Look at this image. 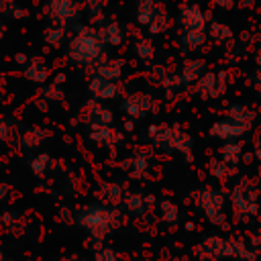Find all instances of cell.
Returning a JSON list of instances; mask_svg holds the SVG:
<instances>
[{
  "label": "cell",
  "instance_id": "obj_14",
  "mask_svg": "<svg viewBox=\"0 0 261 261\" xmlns=\"http://www.w3.org/2000/svg\"><path fill=\"white\" fill-rule=\"evenodd\" d=\"M133 51L137 53L139 59L149 61V59H153V55H155V45H153L149 39H137L135 45H133Z\"/></svg>",
  "mask_w": 261,
  "mask_h": 261
},
{
  "label": "cell",
  "instance_id": "obj_6",
  "mask_svg": "<svg viewBox=\"0 0 261 261\" xmlns=\"http://www.w3.org/2000/svg\"><path fill=\"white\" fill-rule=\"evenodd\" d=\"M206 39H208V29H188V31L181 29V35H179V43L186 51H196L204 47Z\"/></svg>",
  "mask_w": 261,
  "mask_h": 261
},
{
  "label": "cell",
  "instance_id": "obj_12",
  "mask_svg": "<svg viewBox=\"0 0 261 261\" xmlns=\"http://www.w3.org/2000/svg\"><path fill=\"white\" fill-rule=\"evenodd\" d=\"M208 37L214 39L216 43H226L232 39V31L228 24L218 22V20H210L208 22Z\"/></svg>",
  "mask_w": 261,
  "mask_h": 261
},
{
  "label": "cell",
  "instance_id": "obj_1",
  "mask_svg": "<svg viewBox=\"0 0 261 261\" xmlns=\"http://www.w3.org/2000/svg\"><path fill=\"white\" fill-rule=\"evenodd\" d=\"M106 43L100 37V31L90 24H75V33L67 43V57L77 65H90L104 59Z\"/></svg>",
  "mask_w": 261,
  "mask_h": 261
},
{
  "label": "cell",
  "instance_id": "obj_24",
  "mask_svg": "<svg viewBox=\"0 0 261 261\" xmlns=\"http://www.w3.org/2000/svg\"><path fill=\"white\" fill-rule=\"evenodd\" d=\"M157 2H161V0H157Z\"/></svg>",
  "mask_w": 261,
  "mask_h": 261
},
{
  "label": "cell",
  "instance_id": "obj_2",
  "mask_svg": "<svg viewBox=\"0 0 261 261\" xmlns=\"http://www.w3.org/2000/svg\"><path fill=\"white\" fill-rule=\"evenodd\" d=\"M43 14L53 24L69 27L82 14V4L77 0H47Z\"/></svg>",
  "mask_w": 261,
  "mask_h": 261
},
{
  "label": "cell",
  "instance_id": "obj_25",
  "mask_svg": "<svg viewBox=\"0 0 261 261\" xmlns=\"http://www.w3.org/2000/svg\"><path fill=\"white\" fill-rule=\"evenodd\" d=\"M0 257H2V255H0Z\"/></svg>",
  "mask_w": 261,
  "mask_h": 261
},
{
  "label": "cell",
  "instance_id": "obj_11",
  "mask_svg": "<svg viewBox=\"0 0 261 261\" xmlns=\"http://www.w3.org/2000/svg\"><path fill=\"white\" fill-rule=\"evenodd\" d=\"M204 67H206V63H204L202 59H188V61L184 63L181 73H179L181 82L186 84V82H194V80H198V77L204 73Z\"/></svg>",
  "mask_w": 261,
  "mask_h": 261
},
{
  "label": "cell",
  "instance_id": "obj_7",
  "mask_svg": "<svg viewBox=\"0 0 261 261\" xmlns=\"http://www.w3.org/2000/svg\"><path fill=\"white\" fill-rule=\"evenodd\" d=\"M90 90H92V94L96 96V98H114L116 94H118V86H116V82L114 80H108V77H102V75H94L92 80H90Z\"/></svg>",
  "mask_w": 261,
  "mask_h": 261
},
{
  "label": "cell",
  "instance_id": "obj_18",
  "mask_svg": "<svg viewBox=\"0 0 261 261\" xmlns=\"http://www.w3.org/2000/svg\"><path fill=\"white\" fill-rule=\"evenodd\" d=\"M18 2L16 0H0V16H12V10Z\"/></svg>",
  "mask_w": 261,
  "mask_h": 261
},
{
  "label": "cell",
  "instance_id": "obj_23",
  "mask_svg": "<svg viewBox=\"0 0 261 261\" xmlns=\"http://www.w3.org/2000/svg\"><path fill=\"white\" fill-rule=\"evenodd\" d=\"M2 35H4V22H2V16H0V39H2Z\"/></svg>",
  "mask_w": 261,
  "mask_h": 261
},
{
  "label": "cell",
  "instance_id": "obj_8",
  "mask_svg": "<svg viewBox=\"0 0 261 261\" xmlns=\"http://www.w3.org/2000/svg\"><path fill=\"white\" fill-rule=\"evenodd\" d=\"M47 65H45V61L41 59V57H33V59H29L27 61V65H24V75L31 80V82H35V84H41V82H45L47 80Z\"/></svg>",
  "mask_w": 261,
  "mask_h": 261
},
{
  "label": "cell",
  "instance_id": "obj_21",
  "mask_svg": "<svg viewBox=\"0 0 261 261\" xmlns=\"http://www.w3.org/2000/svg\"><path fill=\"white\" fill-rule=\"evenodd\" d=\"M14 61H16L18 65H27V61H29V57H27L24 53H16V55H14Z\"/></svg>",
  "mask_w": 261,
  "mask_h": 261
},
{
  "label": "cell",
  "instance_id": "obj_15",
  "mask_svg": "<svg viewBox=\"0 0 261 261\" xmlns=\"http://www.w3.org/2000/svg\"><path fill=\"white\" fill-rule=\"evenodd\" d=\"M147 29H149L151 35H161V33H165V31L169 29V16H167V12L159 8L157 16L153 18V22H151Z\"/></svg>",
  "mask_w": 261,
  "mask_h": 261
},
{
  "label": "cell",
  "instance_id": "obj_19",
  "mask_svg": "<svg viewBox=\"0 0 261 261\" xmlns=\"http://www.w3.org/2000/svg\"><path fill=\"white\" fill-rule=\"evenodd\" d=\"M216 8H220V10H232L237 4H239V0H210Z\"/></svg>",
  "mask_w": 261,
  "mask_h": 261
},
{
  "label": "cell",
  "instance_id": "obj_10",
  "mask_svg": "<svg viewBox=\"0 0 261 261\" xmlns=\"http://www.w3.org/2000/svg\"><path fill=\"white\" fill-rule=\"evenodd\" d=\"M65 35H67V27H63V24H49L47 29H45V33H43V39H45V43L49 45V47H61L63 45V41H65Z\"/></svg>",
  "mask_w": 261,
  "mask_h": 261
},
{
  "label": "cell",
  "instance_id": "obj_17",
  "mask_svg": "<svg viewBox=\"0 0 261 261\" xmlns=\"http://www.w3.org/2000/svg\"><path fill=\"white\" fill-rule=\"evenodd\" d=\"M106 2H108V0H84L88 16H90V18H100V16H102V12H104Z\"/></svg>",
  "mask_w": 261,
  "mask_h": 261
},
{
  "label": "cell",
  "instance_id": "obj_16",
  "mask_svg": "<svg viewBox=\"0 0 261 261\" xmlns=\"http://www.w3.org/2000/svg\"><path fill=\"white\" fill-rule=\"evenodd\" d=\"M245 130V126H241L239 122L237 124H228V122H220L212 128L214 135H220V137H234V135H241Z\"/></svg>",
  "mask_w": 261,
  "mask_h": 261
},
{
  "label": "cell",
  "instance_id": "obj_5",
  "mask_svg": "<svg viewBox=\"0 0 261 261\" xmlns=\"http://www.w3.org/2000/svg\"><path fill=\"white\" fill-rule=\"evenodd\" d=\"M159 12V2L157 0H137L135 2V18L139 27H149L153 18Z\"/></svg>",
  "mask_w": 261,
  "mask_h": 261
},
{
  "label": "cell",
  "instance_id": "obj_22",
  "mask_svg": "<svg viewBox=\"0 0 261 261\" xmlns=\"http://www.w3.org/2000/svg\"><path fill=\"white\" fill-rule=\"evenodd\" d=\"M257 88H259V92H261V69H259V73H257Z\"/></svg>",
  "mask_w": 261,
  "mask_h": 261
},
{
  "label": "cell",
  "instance_id": "obj_9",
  "mask_svg": "<svg viewBox=\"0 0 261 261\" xmlns=\"http://www.w3.org/2000/svg\"><path fill=\"white\" fill-rule=\"evenodd\" d=\"M122 67H124V61L122 59H106L104 57V59L98 61L96 73L102 75V77H108V80H116V77H120Z\"/></svg>",
  "mask_w": 261,
  "mask_h": 261
},
{
  "label": "cell",
  "instance_id": "obj_13",
  "mask_svg": "<svg viewBox=\"0 0 261 261\" xmlns=\"http://www.w3.org/2000/svg\"><path fill=\"white\" fill-rule=\"evenodd\" d=\"M147 106H149V96H145V94H135V96H130V98L124 102V108H126L128 112H133L135 116H141Z\"/></svg>",
  "mask_w": 261,
  "mask_h": 261
},
{
  "label": "cell",
  "instance_id": "obj_20",
  "mask_svg": "<svg viewBox=\"0 0 261 261\" xmlns=\"http://www.w3.org/2000/svg\"><path fill=\"white\" fill-rule=\"evenodd\" d=\"M257 4V0H239V8H245V10H249V8H253Z\"/></svg>",
  "mask_w": 261,
  "mask_h": 261
},
{
  "label": "cell",
  "instance_id": "obj_4",
  "mask_svg": "<svg viewBox=\"0 0 261 261\" xmlns=\"http://www.w3.org/2000/svg\"><path fill=\"white\" fill-rule=\"evenodd\" d=\"M100 37L102 41L106 43V47H118L124 43V29L120 22L116 20H108V22H102L100 24Z\"/></svg>",
  "mask_w": 261,
  "mask_h": 261
},
{
  "label": "cell",
  "instance_id": "obj_3",
  "mask_svg": "<svg viewBox=\"0 0 261 261\" xmlns=\"http://www.w3.org/2000/svg\"><path fill=\"white\" fill-rule=\"evenodd\" d=\"M177 22L184 31L188 29H208V12L198 2H184L177 10Z\"/></svg>",
  "mask_w": 261,
  "mask_h": 261
}]
</instances>
